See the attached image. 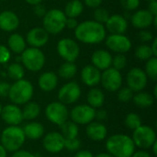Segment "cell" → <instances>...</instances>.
Returning <instances> with one entry per match:
<instances>
[{
  "mask_svg": "<svg viewBox=\"0 0 157 157\" xmlns=\"http://www.w3.org/2000/svg\"><path fill=\"white\" fill-rule=\"evenodd\" d=\"M76 40L85 44H98L105 40L107 30L105 26L95 20H86L74 29Z\"/></svg>",
  "mask_w": 157,
  "mask_h": 157,
  "instance_id": "cell-1",
  "label": "cell"
},
{
  "mask_svg": "<svg viewBox=\"0 0 157 157\" xmlns=\"http://www.w3.org/2000/svg\"><path fill=\"white\" fill-rule=\"evenodd\" d=\"M106 149L114 157H131L135 152V145L132 137L118 133L108 138Z\"/></svg>",
  "mask_w": 157,
  "mask_h": 157,
  "instance_id": "cell-2",
  "label": "cell"
},
{
  "mask_svg": "<svg viewBox=\"0 0 157 157\" xmlns=\"http://www.w3.org/2000/svg\"><path fill=\"white\" fill-rule=\"evenodd\" d=\"M26 140L22 128L8 126L0 134L1 145L9 153H15L22 147Z\"/></svg>",
  "mask_w": 157,
  "mask_h": 157,
  "instance_id": "cell-3",
  "label": "cell"
},
{
  "mask_svg": "<svg viewBox=\"0 0 157 157\" xmlns=\"http://www.w3.org/2000/svg\"><path fill=\"white\" fill-rule=\"evenodd\" d=\"M34 88L32 84L26 79L15 81L11 86L8 98L15 105H25L32 98Z\"/></svg>",
  "mask_w": 157,
  "mask_h": 157,
  "instance_id": "cell-4",
  "label": "cell"
},
{
  "mask_svg": "<svg viewBox=\"0 0 157 157\" xmlns=\"http://www.w3.org/2000/svg\"><path fill=\"white\" fill-rule=\"evenodd\" d=\"M67 17L58 8L47 10L42 17V28L49 34H59L65 29Z\"/></svg>",
  "mask_w": 157,
  "mask_h": 157,
  "instance_id": "cell-5",
  "label": "cell"
},
{
  "mask_svg": "<svg viewBox=\"0 0 157 157\" xmlns=\"http://www.w3.org/2000/svg\"><path fill=\"white\" fill-rule=\"evenodd\" d=\"M45 55L38 48H26L20 54V63L24 68L30 72L40 71L45 64Z\"/></svg>",
  "mask_w": 157,
  "mask_h": 157,
  "instance_id": "cell-6",
  "label": "cell"
},
{
  "mask_svg": "<svg viewBox=\"0 0 157 157\" xmlns=\"http://www.w3.org/2000/svg\"><path fill=\"white\" fill-rule=\"evenodd\" d=\"M135 147L149 149L156 142V133L153 128L147 125H141L133 131L132 137Z\"/></svg>",
  "mask_w": 157,
  "mask_h": 157,
  "instance_id": "cell-7",
  "label": "cell"
},
{
  "mask_svg": "<svg viewBox=\"0 0 157 157\" xmlns=\"http://www.w3.org/2000/svg\"><path fill=\"white\" fill-rule=\"evenodd\" d=\"M57 52L65 62L75 63L80 54L78 43L70 38H63L57 43Z\"/></svg>",
  "mask_w": 157,
  "mask_h": 157,
  "instance_id": "cell-8",
  "label": "cell"
},
{
  "mask_svg": "<svg viewBox=\"0 0 157 157\" xmlns=\"http://www.w3.org/2000/svg\"><path fill=\"white\" fill-rule=\"evenodd\" d=\"M45 116L52 123L61 126L68 121L69 111L64 104L60 101H53L47 105L45 109Z\"/></svg>",
  "mask_w": 157,
  "mask_h": 157,
  "instance_id": "cell-9",
  "label": "cell"
},
{
  "mask_svg": "<svg viewBox=\"0 0 157 157\" xmlns=\"http://www.w3.org/2000/svg\"><path fill=\"white\" fill-rule=\"evenodd\" d=\"M96 111L97 110L88 104H84L74 107L69 115L72 121H74L77 125H87L95 120Z\"/></svg>",
  "mask_w": 157,
  "mask_h": 157,
  "instance_id": "cell-10",
  "label": "cell"
},
{
  "mask_svg": "<svg viewBox=\"0 0 157 157\" xmlns=\"http://www.w3.org/2000/svg\"><path fill=\"white\" fill-rule=\"evenodd\" d=\"M100 83L109 92H117L122 86V75L121 71L109 67L101 73Z\"/></svg>",
  "mask_w": 157,
  "mask_h": 157,
  "instance_id": "cell-11",
  "label": "cell"
},
{
  "mask_svg": "<svg viewBox=\"0 0 157 157\" xmlns=\"http://www.w3.org/2000/svg\"><path fill=\"white\" fill-rule=\"evenodd\" d=\"M105 41L108 49L116 53L124 54L132 47L131 40L124 34H110L106 37Z\"/></svg>",
  "mask_w": 157,
  "mask_h": 157,
  "instance_id": "cell-12",
  "label": "cell"
},
{
  "mask_svg": "<svg viewBox=\"0 0 157 157\" xmlns=\"http://www.w3.org/2000/svg\"><path fill=\"white\" fill-rule=\"evenodd\" d=\"M126 81L128 87L133 92L137 93L143 91L146 87L148 83V77L143 69L139 67H134L128 72Z\"/></svg>",
  "mask_w": 157,
  "mask_h": 157,
  "instance_id": "cell-13",
  "label": "cell"
},
{
  "mask_svg": "<svg viewBox=\"0 0 157 157\" xmlns=\"http://www.w3.org/2000/svg\"><path fill=\"white\" fill-rule=\"evenodd\" d=\"M81 97V87L76 82L64 84L58 91V99L64 105L75 103Z\"/></svg>",
  "mask_w": 157,
  "mask_h": 157,
  "instance_id": "cell-14",
  "label": "cell"
},
{
  "mask_svg": "<svg viewBox=\"0 0 157 157\" xmlns=\"http://www.w3.org/2000/svg\"><path fill=\"white\" fill-rule=\"evenodd\" d=\"M65 139L58 132H51L47 133L42 140L43 148L51 154H58L64 148Z\"/></svg>",
  "mask_w": 157,
  "mask_h": 157,
  "instance_id": "cell-15",
  "label": "cell"
},
{
  "mask_svg": "<svg viewBox=\"0 0 157 157\" xmlns=\"http://www.w3.org/2000/svg\"><path fill=\"white\" fill-rule=\"evenodd\" d=\"M25 40L30 47L40 49L49 41V33L42 27H34L28 31Z\"/></svg>",
  "mask_w": 157,
  "mask_h": 157,
  "instance_id": "cell-16",
  "label": "cell"
},
{
  "mask_svg": "<svg viewBox=\"0 0 157 157\" xmlns=\"http://www.w3.org/2000/svg\"><path fill=\"white\" fill-rule=\"evenodd\" d=\"M0 116L9 126H18L24 121L21 109L15 104H8L3 107Z\"/></svg>",
  "mask_w": 157,
  "mask_h": 157,
  "instance_id": "cell-17",
  "label": "cell"
},
{
  "mask_svg": "<svg viewBox=\"0 0 157 157\" xmlns=\"http://www.w3.org/2000/svg\"><path fill=\"white\" fill-rule=\"evenodd\" d=\"M104 26L110 34H124L128 29V21L122 15L114 14L109 16Z\"/></svg>",
  "mask_w": 157,
  "mask_h": 157,
  "instance_id": "cell-18",
  "label": "cell"
},
{
  "mask_svg": "<svg viewBox=\"0 0 157 157\" xmlns=\"http://www.w3.org/2000/svg\"><path fill=\"white\" fill-rule=\"evenodd\" d=\"M155 16H153L147 9H140L135 11L131 16L132 25L138 29H145L153 25Z\"/></svg>",
  "mask_w": 157,
  "mask_h": 157,
  "instance_id": "cell-19",
  "label": "cell"
},
{
  "mask_svg": "<svg viewBox=\"0 0 157 157\" xmlns=\"http://www.w3.org/2000/svg\"><path fill=\"white\" fill-rule=\"evenodd\" d=\"M19 17L11 10L0 12V29L5 32H13L19 26Z\"/></svg>",
  "mask_w": 157,
  "mask_h": 157,
  "instance_id": "cell-20",
  "label": "cell"
},
{
  "mask_svg": "<svg viewBox=\"0 0 157 157\" xmlns=\"http://www.w3.org/2000/svg\"><path fill=\"white\" fill-rule=\"evenodd\" d=\"M82 82L90 87H95L100 83L101 71L92 64H87L81 70L80 73Z\"/></svg>",
  "mask_w": 157,
  "mask_h": 157,
  "instance_id": "cell-21",
  "label": "cell"
},
{
  "mask_svg": "<svg viewBox=\"0 0 157 157\" xmlns=\"http://www.w3.org/2000/svg\"><path fill=\"white\" fill-rule=\"evenodd\" d=\"M91 62L92 65L98 68L99 71H104L112 64V55L109 52L100 49L95 51L91 55Z\"/></svg>",
  "mask_w": 157,
  "mask_h": 157,
  "instance_id": "cell-22",
  "label": "cell"
},
{
  "mask_svg": "<svg viewBox=\"0 0 157 157\" xmlns=\"http://www.w3.org/2000/svg\"><path fill=\"white\" fill-rule=\"evenodd\" d=\"M87 137L95 142H100L106 139L108 135L107 127L100 121H92L87 124L86 128Z\"/></svg>",
  "mask_w": 157,
  "mask_h": 157,
  "instance_id": "cell-23",
  "label": "cell"
},
{
  "mask_svg": "<svg viewBox=\"0 0 157 157\" xmlns=\"http://www.w3.org/2000/svg\"><path fill=\"white\" fill-rule=\"evenodd\" d=\"M38 85L42 91L51 92L54 90L58 85V76L54 72H45L40 75Z\"/></svg>",
  "mask_w": 157,
  "mask_h": 157,
  "instance_id": "cell-24",
  "label": "cell"
},
{
  "mask_svg": "<svg viewBox=\"0 0 157 157\" xmlns=\"http://www.w3.org/2000/svg\"><path fill=\"white\" fill-rule=\"evenodd\" d=\"M7 48L16 54H21L27 48L25 38L19 33H13L7 39Z\"/></svg>",
  "mask_w": 157,
  "mask_h": 157,
  "instance_id": "cell-25",
  "label": "cell"
},
{
  "mask_svg": "<svg viewBox=\"0 0 157 157\" xmlns=\"http://www.w3.org/2000/svg\"><path fill=\"white\" fill-rule=\"evenodd\" d=\"M25 137L30 140H38L44 135V127L41 123L37 121H31L27 123L22 128Z\"/></svg>",
  "mask_w": 157,
  "mask_h": 157,
  "instance_id": "cell-26",
  "label": "cell"
},
{
  "mask_svg": "<svg viewBox=\"0 0 157 157\" xmlns=\"http://www.w3.org/2000/svg\"><path fill=\"white\" fill-rule=\"evenodd\" d=\"M86 99L88 105L94 108L95 109L98 108H101L105 103V94L99 88L93 87L91 88L86 96Z\"/></svg>",
  "mask_w": 157,
  "mask_h": 157,
  "instance_id": "cell-27",
  "label": "cell"
},
{
  "mask_svg": "<svg viewBox=\"0 0 157 157\" xmlns=\"http://www.w3.org/2000/svg\"><path fill=\"white\" fill-rule=\"evenodd\" d=\"M84 11V4L81 0H70L64 7L63 13L67 17H78Z\"/></svg>",
  "mask_w": 157,
  "mask_h": 157,
  "instance_id": "cell-28",
  "label": "cell"
},
{
  "mask_svg": "<svg viewBox=\"0 0 157 157\" xmlns=\"http://www.w3.org/2000/svg\"><path fill=\"white\" fill-rule=\"evenodd\" d=\"M132 100L138 108L146 109V108L153 106L155 102V98L150 93L140 91V92H137L135 95H133Z\"/></svg>",
  "mask_w": 157,
  "mask_h": 157,
  "instance_id": "cell-29",
  "label": "cell"
},
{
  "mask_svg": "<svg viewBox=\"0 0 157 157\" xmlns=\"http://www.w3.org/2000/svg\"><path fill=\"white\" fill-rule=\"evenodd\" d=\"M22 110L23 119L27 121H32L35 120L40 113V107L37 102L34 101H29L25 104Z\"/></svg>",
  "mask_w": 157,
  "mask_h": 157,
  "instance_id": "cell-30",
  "label": "cell"
},
{
  "mask_svg": "<svg viewBox=\"0 0 157 157\" xmlns=\"http://www.w3.org/2000/svg\"><path fill=\"white\" fill-rule=\"evenodd\" d=\"M61 134L63 136L64 139H73L77 138L79 133V128L76 123L72 121H66L63 124L60 126Z\"/></svg>",
  "mask_w": 157,
  "mask_h": 157,
  "instance_id": "cell-31",
  "label": "cell"
},
{
  "mask_svg": "<svg viewBox=\"0 0 157 157\" xmlns=\"http://www.w3.org/2000/svg\"><path fill=\"white\" fill-rule=\"evenodd\" d=\"M77 72V67L75 63L64 62L60 65L58 69V75L63 79H71L73 78Z\"/></svg>",
  "mask_w": 157,
  "mask_h": 157,
  "instance_id": "cell-32",
  "label": "cell"
},
{
  "mask_svg": "<svg viewBox=\"0 0 157 157\" xmlns=\"http://www.w3.org/2000/svg\"><path fill=\"white\" fill-rule=\"evenodd\" d=\"M6 73L11 79L17 81L23 79L25 75V68L20 63H13L7 67Z\"/></svg>",
  "mask_w": 157,
  "mask_h": 157,
  "instance_id": "cell-33",
  "label": "cell"
},
{
  "mask_svg": "<svg viewBox=\"0 0 157 157\" xmlns=\"http://www.w3.org/2000/svg\"><path fill=\"white\" fill-rule=\"evenodd\" d=\"M135 57L140 61H147L150 58L154 57V53L152 52L151 46L147 44H141L139 45L134 52Z\"/></svg>",
  "mask_w": 157,
  "mask_h": 157,
  "instance_id": "cell-34",
  "label": "cell"
},
{
  "mask_svg": "<svg viewBox=\"0 0 157 157\" xmlns=\"http://www.w3.org/2000/svg\"><path fill=\"white\" fill-rule=\"evenodd\" d=\"M145 74L148 78L152 79L153 81L157 80V58L152 57L146 61L145 63Z\"/></svg>",
  "mask_w": 157,
  "mask_h": 157,
  "instance_id": "cell-35",
  "label": "cell"
},
{
  "mask_svg": "<svg viewBox=\"0 0 157 157\" xmlns=\"http://www.w3.org/2000/svg\"><path fill=\"white\" fill-rule=\"evenodd\" d=\"M124 122H125V125H126L129 129H131V130H132V131H134L135 129H137L138 127H140V126L143 124V123H142V119H141V117H140L138 114L133 113V112L129 113V114L125 117Z\"/></svg>",
  "mask_w": 157,
  "mask_h": 157,
  "instance_id": "cell-36",
  "label": "cell"
},
{
  "mask_svg": "<svg viewBox=\"0 0 157 157\" xmlns=\"http://www.w3.org/2000/svg\"><path fill=\"white\" fill-rule=\"evenodd\" d=\"M109 11L104 8V7H98L95 8L94 11V20L97 21L98 23H100L102 25H105V23L107 22V20L109 17Z\"/></svg>",
  "mask_w": 157,
  "mask_h": 157,
  "instance_id": "cell-37",
  "label": "cell"
},
{
  "mask_svg": "<svg viewBox=\"0 0 157 157\" xmlns=\"http://www.w3.org/2000/svg\"><path fill=\"white\" fill-rule=\"evenodd\" d=\"M114 69L121 71L123 70L127 65V58L124 54L117 53L114 57H112V64Z\"/></svg>",
  "mask_w": 157,
  "mask_h": 157,
  "instance_id": "cell-38",
  "label": "cell"
},
{
  "mask_svg": "<svg viewBox=\"0 0 157 157\" xmlns=\"http://www.w3.org/2000/svg\"><path fill=\"white\" fill-rule=\"evenodd\" d=\"M133 95H134V92L132 89H130L128 86L120 88L118 90V99L119 101L123 102V103L130 102L131 100H132Z\"/></svg>",
  "mask_w": 157,
  "mask_h": 157,
  "instance_id": "cell-39",
  "label": "cell"
},
{
  "mask_svg": "<svg viewBox=\"0 0 157 157\" xmlns=\"http://www.w3.org/2000/svg\"><path fill=\"white\" fill-rule=\"evenodd\" d=\"M81 147V141L78 138L73 139H65L64 141V148L70 152H75L79 150Z\"/></svg>",
  "mask_w": 157,
  "mask_h": 157,
  "instance_id": "cell-40",
  "label": "cell"
},
{
  "mask_svg": "<svg viewBox=\"0 0 157 157\" xmlns=\"http://www.w3.org/2000/svg\"><path fill=\"white\" fill-rule=\"evenodd\" d=\"M121 6L128 11H134L140 6V0H120Z\"/></svg>",
  "mask_w": 157,
  "mask_h": 157,
  "instance_id": "cell-41",
  "label": "cell"
},
{
  "mask_svg": "<svg viewBox=\"0 0 157 157\" xmlns=\"http://www.w3.org/2000/svg\"><path fill=\"white\" fill-rule=\"evenodd\" d=\"M11 58V52L9 49L5 46L0 44V64L6 63Z\"/></svg>",
  "mask_w": 157,
  "mask_h": 157,
  "instance_id": "cell-42",
  "label": "cell"
},
{
  "mask_svg": "<svg viewBox=\"0 0 157 157\" xmlns=\"http://www.w3.org/2000/svg\"><path fill=\"white\" fill-rule=\"evenodd\" d=\"M138 38L143 42H150L154 40L155 36L152 31L147 29H141L138 33Z\"/></svg>",
  "mask_w": 157,
  "mask_h": 157,
  "instance_id": "cell-43",
  "label": "cell"
},
{
  "mask_svg": "<svg viewBox=\"0 0 157 157\" xmlns=\"http://www.w3.org/2000/svg\"><path fill=\"white\" fill-rule=\"evenodd\" d=\"M33 12H34V14H35L36 17H43L44 15L47 12V9H46L45 6L40 3V4L36 5V6H33Z\"/></svg>",
  "mask_w": 157,
  "mask_h": 157,
  "instance_id": "cell-44",
  "label": "cell"
},
{
  "mask_svg": "<svg viewBox=\"0 0 157 157\" xmlns=\"http://www.w3.org/2000/svg\"><path fill=\"white\" fill-rule=\"evenodd\" d=\"M10 84L7 82H0V96L1 97H8Z\"/></svg>",
  "mask_w": 157,
  "mask_h": 157,
  "instance_id": "cell-45",
  "label": "cell"
},
{
  "mask_svg": "<svg viewBox=\"0 0 157 157\" xmlns=\"http://www.w3.org/2000/svg\"><path fill=\"white\" fill-rule=\"evenodd\" d=\"M103 0H84V4L89 8H98L101 6Z\"/></svg>",
  "mask_w": 157,
  "mask_h": 157,
  "instance_id": "cell-46",
  "label": "cell"
},
{
  "mask_svg": "<svg viewBox=\"0 0 157 157\" xmlns=\"http://www.w3.org/2000/svg\"><path fill=\"white\" fill-rule=\"evenodd\" d=\"M11 157H37L34 155L32 153L29 152V151H25V150H18L15 153H13Z\"/></svg>",
  "mask_w": 157,
  "mask_h": 157,
  "instance_id": "cell-47",
  "label": "cell"
},
{
  "mask_svg": "<svg viewBox=\"0 0 157 157\" xmlns=\"http://www.w3.org/2000/svg\"><path fill=\"white\" fill-rule=\"evenodd\" d=\"M78 21L76 18H74V17H67L66 19V23H65V28H68L70 29H75L77 25H78Z\"/></svg>",
  "mask_w": 157,
  "mask_h": 157,
  "instance_id": "cell-48",
  "label": "cell"
},
{
  "mask_svg": "<svg viewBox=\"0 0 157 157\" xmlns=\"http://www.w3.org/2000/svg\"><path fill=\"white\" fill-rule=\"evenodd\" d=\"M147 10L155 17H157V0H154L149 2Z\"/></svg>",
  "mask_w": 157,
  "mask_h": 157,
  "instance_id": "cell-49",
  "label": "cell"
},
{
  "mask_svg": "<svg viewBox=\"0 0 157 157\" xmlns=\"http://www.w3.org/2000/svg\"><path fill=\"white\" fill-rule=\"evenodd\" d=\"M107 118H108V112L106 110H98V111H96V118L95 119H98V121H105Z\"/></svg>",
  "mask_w": 157,
  "mask_h": 157,
  "instance_id": "cell-50",
  "label": "cell"
},
{
  "mask_svg": "<svg viewBox=\"0 0 157 157\" xmlns=\"http://www.w3.org/2000/svg\"><path fill=\"white\" fill-rule=\"evenodd\" d=\"M75 157H94V155L88 150H80V151H77Z\"/></svg>",
  "mask_w": 157,
  "mask_h": 157,
  "instance_id": "cell-51",
  "label": "cell"
},
{
  "mask_svg": "<svg viewBox=\"0 0 157 157\" xmlns=\"http://www.w3.org/2000/svg\"><path fill=\"white\" fill-rule=\"evenodd\" d=\"M131 157H152L151 155L146 152V151H144V150H140V151H137V152H134L133 155Z\"/></svg>",
  "mask_w": 157,
  "mask_h": 157,
  "instance_id": "cell-52",
  "label": "cell"
},
{
  "mask_svg": "<svg viewBox=\"0 0 157 157\" xmlns=\"http://www.w3.org/2000/svg\"><path fill=\"white\" fill-rule=\"evenodd\" d=\"M157 39L156 38H154V40H152V45H151V49H152V52L154 53V56L156 57L157 56Z\"/></svg>",
  "mask_w": 157,
  "mask_h": 157,
  "instance_id": "cell-53",
  "label": "cell"
},
{
  "mask_svg": "<svg viewBox=\"0 0 157 157\" xmlns=\"http://www.w3.org/2000/svg\"><path fill=\"white\" fill-rule=\"evenodd\" d=\"M26 3H28L29 5H31V6H36L38 4H40L42 2V0H24Z\"/></svg>",
  "mask_w": 157,
  "mask_h": 157,
  "instance_id": "cell-54",
  "label": "cell"
},
{
  "mask_svg": "<svg viewBox=\"0 0 157 157\" xmlns=\"http://www.w3.org/2000/svg\"><path fill=\"white\" fill-rule=\"evenodd\" d=\"M6 155H7L6 150L0 144V157H6Z\"/></svg>",
  "mask_w": 157,
  "mask_h": 157,
  "instance_id": "cell-55",
  "label": "cell"
},
{
  "mask_svg": "<svg viewBox=\"0 0 157 157\" xmlns=\"http://www.w3.org/2000/svg\"><path fill=\"white\" fill-rule=\"evenodd\" d=\"M94 157H114L112 156L111 155H109V153H100V154H98V155H97L96 156Z\"/></svg>",
  "mask_w": 157,
  "mask_h": 157,
  "instance_id": "cell-56",
  "label": "cell"
},
{
  "mask_svg": "<svg viewBox=\"0 0 157 157\" xmlns=\"http://www.w3.org/2000/svg\"><path fill=\"white\" fill-rule=\"evenodd\" d=\"M152 149H153V152H154V155L156 156L157 155V141L152 145V147H151Z\"/></svg>",
  "mask_w": 157,
  "mask_h": 157,
  "instance_id": "cell-57",
  "label": "cell"
},
{
  "mask_svg": "<svg viewBox=\"0 0 157 157\" xmlns=\"http://www.w3.org/2000/svg\"><path fill=\"white\" fill-rule=\"evenodd\" d=\"M157 97V86H155V88H154V98H155Z\"/></svg>",
  "mask_w": 157,
  "mask_h": 157,
  "instance_id": "cell-58",
  "label": "cell"
},
{
  "mask_svg": "<svg viewBox=\"0 0 157 157\" xmlns=\"http://www.w3.org/2000/svg\"><path fill=\"white\" fill-rule=\"evenodd\" d=\"M2 108H3V107H2V105L0 104V115H1V112H2Z\"/></svg>",
  "mask_w": 157,
  "mask_h": 157,
  "instance_id": "cell-59",
  "label": "cell"
},
{
  "mask_svg": "<svg viewBox=\"0 0 157 157\" xmlns=\"http://www.w3.org/2000/svg\"><path fill=\"white\" fill-rule=\"evenodd\" d=\"M144 1H147V2H151V1H154V0H144Z\"/></svg>",
  "mask_w": 157,
  "mask_h": 157,
  "instance_id": "cell-60",
  "label": "cell"
},
{
  "mask_svg": "<svg viewBox=\"0 0 157 157\" xmlns=\"http://www.w3.org/2000/svg\"><path fill=\"white\" fill-rule=\"evenodd\" d=\"M0 1H2V2H4V1H6V0H0Z\"/></svg>",
  "mask_w": 157,
  "mask_h": 157,
  "instance_id": "cell-61",
  "label": "cell"
}]
</instances>
